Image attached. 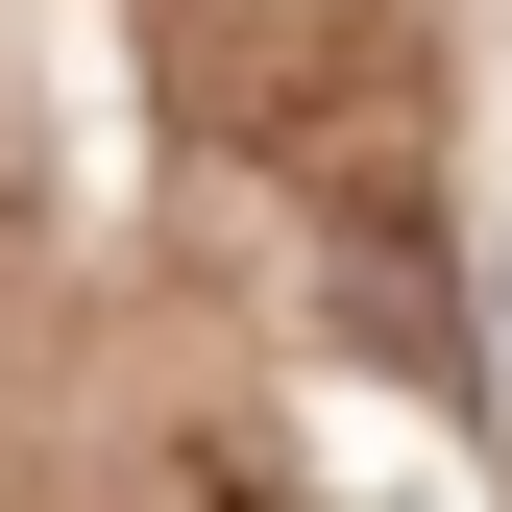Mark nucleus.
Returning a JSON list of instances; mask_svg holds the SVG:
<instances>
[]
</instances>
